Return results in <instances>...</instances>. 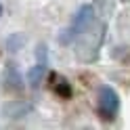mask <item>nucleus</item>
Instances as JSON below:
<instances>
[{"mask_svg":"<svg viewBox=\"0 0 130 130\" xmlns=\"http://www.w3.org/2000/svg\"><path fill=\"white\" fill-rule=\"evenodd\" d=\"M0 15H2V6H0Z\"/></svg>","mask_w":130,"mask_h":130,"instance_id":"5","label":"nucleus"},{"mask_svg":"<svg viewBox=\"0 0 130 130\" xmlns=\"http://www.w3.org/2000/svg\"><path fill=\"white\" fill-rule=\"evenodd\" d=\"M99 111L105 118H116V113L120 111V96L107 84L99 88Z\"/></svg>","mask_w":130,"mask_h":130,"instance_id":"1","label":"nucleus"},{"mask_svg":"<svg viewBox=\"0 0 130 130\" xmlns=\"http://www.w3.org/2000/svg\"><path fill=\"white\" fill-rule=\"evenodd\" d=\"M94 21V9L90 4H84L82 9L78 11V15L74 17V23H71V36H78L80 31H84L86 27H90Z\"/></svg>","mask_w":130,"mask_h":130,"instance_id":"2","label":"nucleus"},{"mask_svg":"<svg viewBox=\"0 0 130 130\" xmlns=\"http://www.w3.org/2000/svg\"><path fill=\"white\" fill-rule=\"evenodd\" d=\"M4 82H6V88L9 90H21L23 88V80L19 76V71L13 67V65H9V67L4 69Z\"/></svg>","mask_w":130,"mask_h":130,"instance_id":"3","label":"nucleus"},{"mask_svg":"<svg viewBox=\"0 0 130 130\" xmlns=\"http://www.w3.org/2000/svg\"><path fill=\"white\" fill-rule=\"evenodd\" d=\"M44 74H46V67L40 63V65H36V67H31V69H29V74H27V82H29L31 86H38L40 82H42Z\"/></svg>","mask_w":130,"mask_h":130,"instance_id":"4","label":"nucleus"}]
</instances>
